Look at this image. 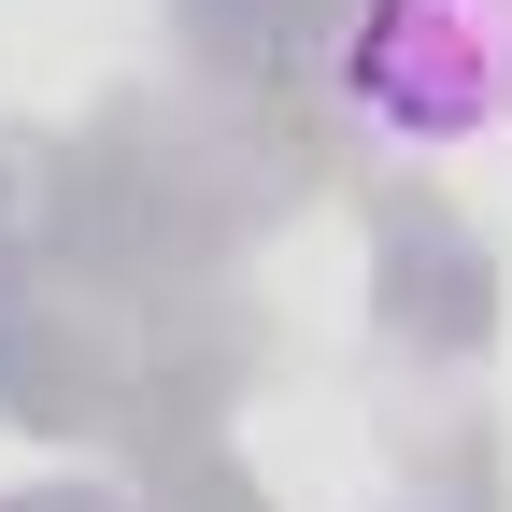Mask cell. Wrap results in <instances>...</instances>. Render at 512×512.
Wrapping results in <instances>:
<instances>
[{"label": "cell", "mask_w": 512, "mask_h": 512, "mask_svg": "<svg viewBox=\"0 0 512 512\" xmlns=\"http://www.w3.org/2000/svg\"><path fill=\"white\" fill-rule=\"evenodd\" d=\"M342 100L413 157H456L512 128V0H356Z\"/></svg>", "instance_id": "6da1fadb"}]
</instances>
